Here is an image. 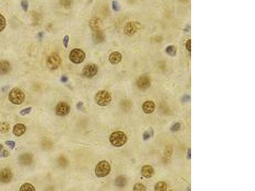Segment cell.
Returning <instances> with one entry per match:
<instances>
[{
	"instance_id": "25",
	"label": "cell",
	"mask_w": 255,
	"mask_h": 191,
	"mask_svg": "<svg viewBox=\"0 0 255 191\" xmlns=\"http://www.w3.org/2000/svg\"><path fill=\"white\" fill-rule=\"evenodd\" d=\"M166 52L171 56H174L176 54V49L173 46H169L166 49Z\"/></svg>"
},
{
	"instance_id": "35",
	"label": "cell",
	"mask_w": 255,
	"mask_h": 191,
	"mask_svg": "<svg viewBox=\"0 0 255 191\" xmlns=\"http://www.w3.org/2000/svg\"><path fill=\"white\" fill-rule=\"evenodd\" d=\"M112 8H113L114 10L116 11V12H117V11L119 10L120 7H119V3H118L117 2L114 1V2H112Z\"/></svg>"
},
{
	"instance_id": "36",
	"label": "cell",
	"mask_w": 255,
	"mask_h": 191,
	"mask_svg": "<svg viewBox=\"0 0 255 191\" xmlns=\"http://www.w3.org/2000/svg\"><path fill=\"white\" fill-rule=\"evenodd\" d=\"M9 155V153L7 150L3 149L2 151L1 154H0V157H7Z\"/></svg>"
},
{
	"instance_id": "33",
	"label": "cell",
	"mask_w": 255,
	"mask_h": 191,
	"mask_svg": "<svg viewBox=\"0 0 255 191\" xmlns=\"http://www.w3.org/2000/svg\"><path fill=\"white\" fill-rule=\"evenodd\" d=\"M180 128H181V125H180V124H179V122L175 123V124H174V126L171 128V131H173V132L177 131H179V130Z\"/></svg>"
},
{
	"instance_id": "42",
	"label": "cell",
	"mask_w": 255,
	"mask_h": 191,
	"mask_svg": "<svg viewBox=\"0 0 255 191\" xmlns=\"http://www.w3.org/2000/svg\"><path fill=\"white\" fill-rule=\"evenodd\" d=\"M2 150H3V145H0V154H1Z\"/></svg>"
},
{
	"instance_id": "38",
	"label": "cell",
	"mask_w": 255,
	"mask_h": 191,
	"mask_svg": "<svg viewBox=\"0 0 255 191\" xmlns=\"http://www.w3.org/2000/svg\"><path fill=\"white\" fill-rule=\"evenodd\" d=\"M68 77L66 76H63L61 77V81L62 82H63V83L66 82L68 81Z\"/></svg>"
},
{
	"instance_id": "20",
	"label": "cell",
	"mask_w": 255,
	"mask_h": 191,
	"mask_svg": "<svg viewBox=\"0 0 255 191\" xmlns=\"http://www.w3.org/2000/svg\"><path fill=\"white\" fill-rule=\"evenodd\" d=\"M115 184L117 187L122 188L126 184V178L123 176H119L115 180Z\"/></svg>"
},
{
	"instance_id": "2",
	"label": "cell",
	"mask_w": 255,
	"mask_h": 191,
	"mask_svg": "<svg viewBox=\"0 0 255 191\" xmlns=\"http://www.w3.org/2000/svg\"><path fill=\"white\" fill-rule=\"evenodd\" d=\"M8 98L10 102L15 105H20L24 102L25 94L19 88H14L9 93Z\"/></svg>"
},
{
	"instance_id": "17",
	"label": "cell",
	"mask_w": 255,
	"mask_h": 191,
	"mask_svg": "<svg viewBox=\"0 0 255 191\" xmlns=\"http://www.w3.org/2000/svg\"><path fill=\"white\" fill-rule=\"evenodd\" d=\"M26 128L23 124H17L13 128V132L17 137H20L26 132Z\"/></svg>"
},
{
	"instance_id": "10",
	"label": "cell",
	"mask_w": 255,
	"mask_h": 191,
	"mask_svg": "<svg viewBox=\"0 0 255 191\" xmlns=\"http://www.w3.org/2000/svg\"><path fill=\"white\" fill-rule=\"evenodd\" d=\"M12 179V173L8 168H3L0 170V182L9 183Z\"/></svg>"
},
{
	"instance_id": "11",
	"label": "cell",
	"mask_w": 255,
	"mask_h": 191,
	"mask_svg": "<svg viewBox=\"0 0 255 191\" xmlns=\"http://www.w3.org/2000/svg\"><path fill=\"white\" fill-rule=\"evenodd\" d=\"M138 87L140 89H146L151 85V82L149 78L147 76H143L138 78L137 82Z\"/></svg>"
},
{
	"instance_id": "26",
	"label": "cell",
	"mask_w": 255,
	"mask_h": 191,
	"mask_svg": "<svg viewBox=\"0 0 255 191\" xmlns=\"http://www.w3.org/2000/svg\"><path fill=\"white\" fill-rule=\"evenodd\" d=\"M6 26V20L3 15L0 14V33H1Z\"/></svg>"
},
{
	"instance_id": "21",
	"label": "cell",
	"mask_w": 255,
	"mask_h": 191,
	"mask_svg": "<svg viewBox=\"0 0 255 191\" xmlns=\"http://www.w3.org/2000/svg\"><path fill=\"white\" fill-rule=\"evenodd\" d=\"M154 189L156 191H165L167 190V185L165 182H159L155 185Z\"/></svg>"
},
{
	"instance_id": "34",
	"label": "cell",
	"mask_w": 255,
	"mask_h": 191,
	"mask_svg": "<svg viewBox=\"0 0 255 191\" xmlns=\"http://www.w3.org/2000/svg\"><path fill=\"white\" fill-rule=\"evenodd\" d=\"M63 43V45H64V47H65L66 49L67 48V47H68V43H69V37H68V35H66V36L64 37Z\"/></svg>"
},
{
	"instance_id": "22",
	"label": "cell",
	"mask_w": 255,
	"mask_h": 191,
	"mask_svg": "<svg viewBox=\"0 0 255 191\" xmlns=\"http://www.w3.org/2000/svg\"><path fill=\"white\" fill-rule=\"evenodd\" d=\"M35 188L31 184L26 183L22 185L20 188V191H35Z\"/></svg>"
},
{
	"instance_id": "37",
	"label": "cell",
	"mask_w": 255,
	"mask_h": 191,
	"mask_svg": "<svg viewBox=\"0 0 255 191\" xmlns=\"http://www.w3.org/2000/svg\"><path fill=\"white\" fill-rule=\"evenodd\" d=\"M191 40H188V41H187V43H186V49H187L188 51H189V52H191Z\"/></svg>"
},
{
	"instance_id": "4",
	"label": "cell",
	"mask_w": 255,
	"mask_h": 191,
	"mask_svg": "<svg viewBox=\"0 0 255 191\" xmlns=\"http://www.w3.org/2000/svg\"><path fill=\"white\" fill-rule=\"evenodd\" d=\"M110 170H111V167L110 164L106 161H102L96 165L95 167V174L99 178L105 177L110 173Z\"/></svg>"
},
{
	"instance_id": "24",
	"label": "cell",
	"mask_w": 255,
	"mask_h": 191,
	"mask_svg": "<svg viewBox=\"0 0 255 191\" xmlns=\"http://www.w3.org/2000/svg\"><path fill=\"white\" fill-rule=\"evenodd\" d=\"M73 0H61L60 2L61 5L65 8H69L71 7Z\"/></svg>"
},
{
	"instance_id": "31",
	"label": "cell",
	"mask_w": 255,
	"mask_h": 191,
	"mask_svg": "<svg viewBox=\"0 0 255 191\" xmlns=\"http://www.w3.org/2000/svg\"><path fill=\"white\" fill-rule=\"evenodd\" d=\"M153 135V132L151 131H146L143 134V138L145 140L149 139Z\"/></svg>"
},
{
	"instance_id": "8",
	"label": "cell",
	"mask_w": 255,
	"mask_h": 191,
	"mask_svg": "<svg viewBox=\"0 0 255 191\" xmlns=\"http://www.w3.org/2000/svg\"><path fill=\"white\" fill-rule=\"evenodd\" d=\"M56 114L59 116H65L70 113V106L65 102H60L56 106Z\"/></svg>"
},
{
	"instance_id": "29",
	"label": "cell",
	"mask_w": 255,
	"mask_h": 191,
	"mask_svg": "<svg viewBox=\"0 0 255 191\" xmlns=\"http://www.w3.org/2000/svg\"><path fill=\"white\" fill-rule=\"evenodd\" d=\"M21 7L24 12H27L29 7V3L28 0H22L21 1Z\"/></svg>"
},
{
	"instance_id": "41",
	"label": "cell",
	"mask_w": 255,
	"mask_h": 191,
	"mask_svg": "<svg viewBox=\"0 0 255 191\" xmlns=\"http://www.w3.org/2000/svg\"><path fill=\"white\" fill-rule=\"evenodd\" d=\"M38 38L40 40H42V38H43V32H40L38 34Z\"/></svg>"
},
{
	"instance_id": "39",
	"label": "cell",
	"mask_w": 255,
	"mask_h": 191,
	"mask_svg": "<svg viewBox=\"0 0 255 191\" xmlns=\"http://www.w3.org/2000/svg\"><path fill=\"white\" fill-rule=\"evenodd\" d=\"M190 99V96H184L182 98V101L184 102H187V101H189Z\"/></svg>"
},
{
	"instance_id": "40",
	"label": "cell",
	"mask_w": 255,
	"mask_h": 191,
	"mask_svg": "<svg viewBox=\"0 0 255 191\" xmlns=\"http://www.w3.org/2000/svg\"><path fill=\"white\" fill-rule=\"evenodd\" d=\"M83 103L82 102H79L78 103H77V108L78 109H81L82 106H83Z\"/></svg>"
},
{
	"instance_id": "16",
	"label": "cell",
	"mask_w": 255,
	"mask_h": 191,
	"mask_svg": "<svg viewBox=\"0 0 255 191\" xmlns=\"http://www.w3.org/2000/svg\"><path fill=\"white\" fill-rule=\"evenodd\" d=\"M154 169L150 165L143 166L141 169V174L146 178H149L154 175Z\"/></svg>"
},
{
	"instance_id": "27",
	"label": "cell",
	"mask_w": 255,
	"mask_h": 191,
	"mask_svg": "<svg viewBox=\"0 0 255 191\" xmlns=\"http://www.w3.org/2000/svg\"><path fill=\"white\" fill-rule=\"evenodd\" d=\"M134 190L135 191H145L146 190V187L143 184L138 183L136 184L134 187Z\"/></svg>"
},
{
	"instance_id": "14",
	"label": "cell",
	"mask_w": 255,
	"mask_h": 191,
	"mask_svg": "<svg viewBox=\"0 0 255 191\" xmlns=\"http://www.w3.org/2000/svg\"><path fill=\"white\" fill-rule=\"evenodd\" d=\"M156 105L152 101H147L142 105V110L146 114H151L154 111Z\"/></svg>"
},
{
	"instance_id": "6",
	"label": "cell",
	"mask_w": 255,
	"mask_h": 191,
	"mask_svg": "<svg viewBox=\"0 0 255 191\" xmlns=\"http://www.w3.org/2000/svg\"><path fill=\"white\" fill-rule=\"evenodd\" d=\"M61 63V58L58 54L53 53L51 54L47 59V66L51 70H57Z\"/></svg>"
},
{
	"instance_id": "5",
	"label": "cell",
	"mask_w": 255,
	"mask_h": 191,
	"mask_svg": "<svg viewBox=\"0 0 255 191\" xmlns=\"http://www.w3.org/2000/svg\"><path fill=\"white\" fill-rule=\"evenodd\" d=\"M85 58V52L79 49H73L69 55L70 60L75 64L82 63L84 61Z\"/></svg>"
},
{
	"instance_id": "18",
	"label": "cell",
	"mask_w": 255,
	"mask_h": 191,
	"mask_svg": "<svg viewBox=\"0 0 255 191\" xmlns=\"http://www.w3.org/2000/svg\"><path fill=\"white\" fill-rule=\"evenodd\" d=\"M11 71V65L7 61L0 62V75H6Z\"/></svg>"
},
{
	"instance_id": "23",
	"label": "cell",
	"mask_w": 255,
	"mask_h": 191,
	"mask_svg": "<svg viewBox=\"0 0 255 191\" xmlns=\"http://www.w3.org/2000/svg\"><path fill=\"white\" fill-rule=\"evenodd\" d=\"M10 130V125L7 122L0 123V132L2 133L7 132Z\"/></svg>"
},
{
	"instance_id": "1",
	"label": "cell",
	"mask_w": 255,
	"mask_h": 191,
	"mask_svg": "<svg viewBox=\"0 0 255 191\" xmlns=\"http://www.w3.org/2000/svg\"><path fill=\"white\" fill-rule=\"evenodd\" d=\"M109 140L110 143L114 147H121L126 143L127 137L124 132L117 131L111 134Z\"/></svg>"
},
{
	"instance_id": "28",
	"label": "cell",
	"mask_w": 255,
	"mask_h": 191,
	"mask_svg": "<svg viewBox=\"0 0 255 191\" xmlns=\"http://www.w3.org/2000/svg\"><path fill=\"white\" fill-rule=\"evenodd\" d=\"M58 163H59V164L60 166L65 167L66 165L68 164V160L66 159V157H64L63 156H61V157H59V159H58Z\"/></svg>"
},
{
	"instance_id": "9",
	"label": "cell",
	"mask_w": 255,
	"mask_h": 191,
	"mask_svg": "<svg viewBox=\"0 0 255 191\" xmlns=\"http://www.w3.org/2000/svg\"><path fill=\"white\" fill-rule=\"evenodd\" d=\"M140 24L138 22H130L127 23L124 28V32L128 36H132L139 29Z\"/></svg>"
},
{
	"instance_id": "12",
	"label": "cell",
	"mask_w": 255,
	"mask_h": 191,
	"mask_svg": "<svg viewBox=\"0 0 255 191\" xmlns=\"http://www.w3.org/2000/svg\"><path fill=\"white\" fill-rule=\"evenodd\" d=\"M19 161L22 165H30L33 163V155L29 153L22 154L19 157Z\"/></svg>"
},
{
	"instance_id": "15",
	"label": "cell",
	"mask_w": 255,
	"mask_h": 191,
	"mask_svg": "<svg viewBox=\"0 0 255 191\" xmlns=\"http://www.w3.org/2000/svg\"><path fill=\"white\" fill-rule=\"evenodd\" d=\"M105 36L102 30H98L93 31V40L95 43L98 44L103 42L105 40Z\"/></svg>"
},
{
	"instance_id": "3",
	"label": "cell",
	"mask_w": 255,
	"mask_h": 191,
	"mask_svg": "<svg viewBox=\"0 0 255 191\" xmlns=\"http://www.w3.org/2000/svg\"><path fill=\"white\" fill-rule=\"evenodd\" d=\"M95 102L101 106H105L111 102L112 98L110 94L106 91H98L95 97Z\"/></svg>"
},
{
	"instance_id": "13",
	"label": "cell",
	"mask_w": 255,
	"mask_h": 191,
	"mask_svg": "<svg viewBox=\"0 0 255 191\" xmlns=\"http://www.w3.org/2000/svg\"><path fill=\"white\" fill-rule=\"evenodd\" d=\"M89 24H90V27L91 28L92 31H95L98 30H101L103 26V22L99 19L95 17L90 20Z\"/></svg>"
},
{
	"instance_id": "7",
	"label": "cell",
	"mask_w": 255,
	"mask_h": 191,
	"mask_svg": "<svg viewBox=\"0 0 255 191\" xmlns=\"http://www.w3.org/2000/svg\"><path fill=\"white\" fill-rule=\"evenodd\" d=\"M98 73V67L95 64H88L82 70V75L86 78H92Z\"/></svg>"
},
{
	"instance_id": "19",
	"label": "cell",
	"mask_w": 255,
	"mask_h": 191,
	"mask_svg": "<svg viewBox=\"0 0 255 191\" xmlns=\"http://www.w3.org/2000/svg\"><path fill=\"white\" fill-rule=\"evenodd\" d=\"M109 61L112 64H117L119 63L122 59V55L118 52H114L109 56Z\"/></svg>"
},
{
	"instance_id": "32",
	"label": "cell",
	"mask_w": 255,
	"mask_h": 191,
	"mask_svg": "<svg viewBox=\"0 0 255 191\" xmlns=\"http://www.w3.org/2000/svg\"><path fill=\"white\" fill-rule=\"evenodd\" d=\"M5 144L8 146L11 149H14L15 147V143L14 141H5Z\"/></svg>"
},
{
	"instance_id": "30",
	"label": "cell",
	"mask_w": 255,
	"mask_h": 191,
	"mask_svg": "<svg viewBox=\"0 0 255 191\" xmlns=\"http://www.w3.org/2000/svg\"><path fill=\"white\" fill-rule=\"evenodd\" d=\"M31 110H32V108H31V107H28V108H25V109L22 110L20 111V114L22 116H24V115H28V114H29L30 113Z\"/></svg>"
}]
</instances>
